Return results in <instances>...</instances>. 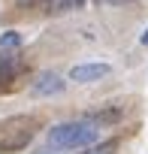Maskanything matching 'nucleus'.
I'll return each mask as SVG.
<instances>
[{
    "mask_svg": "<svg viewBox=\"0 0 148 154\" xmlns=\"http://www.w3.org/2000/svg\"><path fill=\"white\" fill-rule=\"evenodd\" d=\"M45 136L54 151H79V148H91L94 142H100V124L97 121H63V124H54Z\"/></svg>",
    "mask_w": 148,
    "mask_h": 154,
    "instance_id": "obj_1",
    "label": "nucleus"
},
{
    "mask_svg": "<svg viewBox=\"0 0 148 154\" xmlns=\"http://www.w3.org/2000/svg\"><path fill=\"white\" fill-rule=\"evenodd\" d=\"M39 130V118L33 115H9L0 121V154L24 151Z\"/></svg>",
    "mask_w": 148,
    "mask_h": 154,
    "instance_id": "obj_2",
    "label": "nucleus"
},
{
    "mask_svg": "<svg viewBox=\"0 0 148 154\" xmlns=\"http://www.w3.org/2000/svg\"><path fill=\"white\" fill-rule=\"evenodd\" d=\"M27 60H21L18 54H3L0 57V94H9L15 88H21V82L27 79Z\"/></svg>",
    "mask_w": 148,
    "mask_h": 154,
    "instance_id": "obj_3",
    "label": "nucleus"
},
{
    "mask_svg": "<svg viewBox=\"0 0 148 154\" xmlns=\"http://www.w3.org/2000/svg\"><path fill=\"white\" fill-rule=\"evenodd\" d=\"M109 72H112L109 63H76V66L69 69V79L79 82V85H88V82H100V79H106Z\"/></svg>",
    "mask_w": 148,
    "mask_h": 154,
    "instance_id": "obj_4",
    "label": "nucleus"
},
{
    "mask_svg": "<svg viewBox=\"0 0 148 154\" xmlns=\"http://www.w3.org/2000/svg\"><path fill=\"white\" fill-rule=\"evenodd\" d=\"M66 91V82L60 79L57 72H42L39 79L30 85V94L33 97H57V94H63Z\"/></svg>",
    "mask_w": 148,
    "mask_h": 154,
    "instance_id": "obj_5",
    "label": "nucleus"
},
{
    "mask_svg": "<svg viewBox=\"0 0 148 154\" xmlns=\"http://www.w3.org/2000/svg\"><path fill=\"white\" fill-rule=\"evenodd\" d=\"M18 45H21V36H18L15 30H6L3 36H0V48H3V51H6V48H18Z\"/></svg>",
    "mask_w": 148,
    "mask_h": 154,
    "instance_id": "obj_6",
    "label": "nucleus"
},
{
    "mask_svg": "<svg viewBox=\"0 0 148 154\" xmlns=\"http://www.w3.org/2000/svg\"><path fill=\"white\" fill-rule=\"evenodd\" d=\"M103 3H112V6H121V3H133V0H103Z\"/></svg>",
    "mask_w": 148,
    "mask_h": 154,
    "instance_id": "obj_7",
    "label": "nucleus"
},
{
    "mask_svg": "<svg viewBox=\"0 0 148 154\" xmlns=\"http://www.w3.org/2000/svg\"><path fill=\"white\" fill-rule=\"evenodd\" d=\"M142 45H148V30H145V33H142Z\"/></svg>",
    "mask_w": 148,
    "mask_h": 154,
    "instance_id": "obj_8",
    "label": "nucleus"
},
{
    "mask_svg": "<svg viewBox=\"0 0 148 154\" xmlns=\"http://www.w3.org/2000/svg\"><path fill=\"white\" fill-rule=\"evenodd\" d=\"M33 154H54V151H33Z\"/></svg>",
    "mask_w": 148,
    "mask_h": 154,
    "instance_id": "obj_9",
    "label": "nucleus"
}]
</instances>
